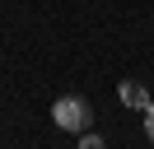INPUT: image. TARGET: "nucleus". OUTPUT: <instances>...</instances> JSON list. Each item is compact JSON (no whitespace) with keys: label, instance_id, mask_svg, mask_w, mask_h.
<instances>
[{"label":"nucleus","instance_id":"f257e3e1","mask_svg":"<svg viewBox=\"0 0 154 149\" xmlns=\"http://www.w3.org/2000/svg\"><path fill=\"white\" fill-rule=\"evenodd\" d=\"M51 117H56L61 130H84V126H89V102L79 98V93H66V98H56Z\"/></svg>","mask_w":154,"mask_h":149},{"label":"nucleus","instance_id":"f03ea898","mask_svg":"<svg viewBox=\"0 0 154 149\" xmlns=\"http://www.w3.org/2000/svg\"><path fill=\"white\" fill-rule=\"evenodd\" d=\"M117 98H122L126 107H140V112H145V107L154 102V98H149V89H145L140 79H122V89H117Z\"/></svg>","mask_w":154,"mask_h":149},{"label":"nucleus","instance_id":"7ed1b4c3","mask_svg":"<svg viewBox=\"0 0 154 149\" xmlns=\"http://www.w3.org/2000/svg\"><path fill=\"white\" fill-rule=\"evenodd\" d=\"M79 144H84V149H98V144H103V135H94V130H84V135H79Z\"/></svg>","mask_w":154,"mask_h":149},{"label":"nucleus","instance_id":"20e7f679","mask_svg":"<svg viewBox=\"0 0 154 149\" xmlns=\"http://www.w3.org/2000/svg\"><path fill=\"white\" fill-rule=\"evenodd\" d=\"M145 135L154 140V102H149V107H145Z\"/></svg>","mask_w":154,"mask_h":149}]
</instances>
